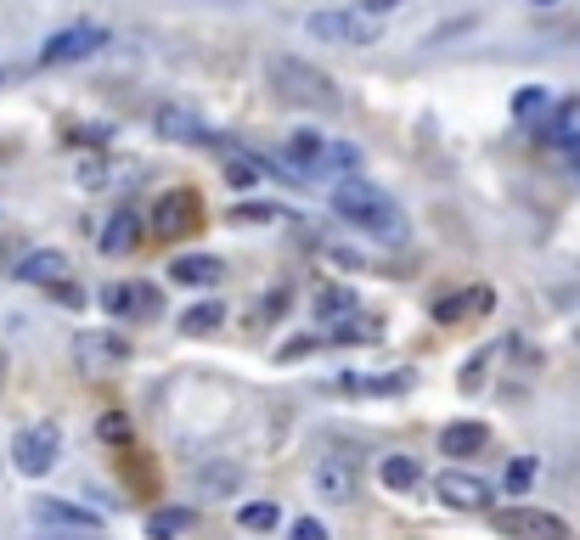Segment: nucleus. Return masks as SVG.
I'll return each mask as SVG.
<instances>
[{"mask_svg":"<svg viewBox=\"0 0 580 540\" xmlns=\"http://www.w3.org/2000/svg\"><path fill=\"white\" fill-rule=\"evenodd\" d=\"M96 433H102V439H108V445H131V422H124L119 412H108L102 422H96Z\"/></svg>","mask_w":580,"mask_h":540,"instance_id":"obj_34","label":"nucleus"},{"mask_svg":"<svg viewBox=\"0 0 580 540\" xmlns=\"http://www.w3.org/2000/svg\"><path fill=\"white\" fill-rule=\"evenodd\" d=\"M378 338H383V321H372V316H349L344 327L328 332V344H378Z\"/></svg>","mask_w":580,"mask_h":540,"instance_id":"obj_25","label":"nucleus"},{"mask_svg":"<svg viewBox=\"0 0 580 540\" xmlns=\"http://www.w3.org/2000/svg\"><path fill=\"white\" fill-rule=\"evenodd\" d=\"M152 135H164V142H175V147H214L220 142V135L209 130V119L181 108V101H164V108L152 113Z\"/></svg>","mask_w":580,"mask_h":540,"instance_id":"obj_12","label":"nucleus"},{"mask_svg":"<svg viewBox=\"0 0 580 540\" xmlns=\"http://www.w3.org/2000/svg\"><path fill=\"white\" fill-rule=\"evenodd\" d=\"M57 456H62V428H57V422H28V428H17V439H12V467L23 472V479H46V472L57 467Z\"/></svg>","mask_w":580,"mask_h":540,"instance_id":"obj_4","label":"nucleus"},{"mask_svg":"<svg viewBox=\"0 0 580 540\" xmlns=\"http://www.w3.org/2000/svg\"><path fill=\"white\" fill-rule=\"evenodd\" d=\"M232 225H294V214L276 209V202H237Z\"/></svg>","mask_w":580,"mask_h":540,"instance_id":"obj_27","label":"nucleus"},{"mask_svg":"<svg viewBox=\"0 0 580 540\" xmlns=\"http://www.w3.org/2000/svg\"><path fill=\"white\" fill-rule=\"evenodd\" d=\"M102 310L124 316V321H152V316H164V293H158L152 282H108Z\"/></svg>","mask_w":580,"mask_h":540,"instance_id":"obj_13","label":"nucleus"},{"mask_svg":"<svg viewBox=\"0 0 580 540\" xmlns=\"http://www.w3.org/2000/svg\"><path fill=\"white\" fill-rule=\"evenodd\" d=\"M35 518L51 524V529H74V535H96V529H102V513L74 506V501H57V495H40V501H35Z\"/></svg>","mask_w":580,"mask_h":540,"instance_id":"obj_15","label":"nucleus"},{"mask_svg":"<svg viewBox=\"0 0 580 540\" xmlns=\"http://www.w3.org/2000/svg\"><path fill=\"white\" fill-rule=\"evenodd\" d=\"M491 360H496V349H479V355H473V360L462 366V378H457V389H462V394H473L479 383H485V371H491Z\"/></svg>","mask_w":580,"mask_h":540,"instance_id":"obj_32","label":"nucleus"},{"mask_svg":"<svg viewBox=\"0 0 580 540\" xmlns=\"http://www.w3.org/2000/svg\"><path fill=\"white\" fill-rule=\"evenodd\" d=\"M225 304L220 298H198V304H186V316H181V338H209V332H220L225 327Z\"/></svg>","mask_w":580,"mask_h":540,"instance_id":"obj_22","label":"nucleus"},{"mask_svg":"<svg viewBox=\"0 0 580 540\" xmlns=\"http://www.w3.org/2000/svg\"><path fill=\"white\" fill-rule=\"evenodd\" d=\"M434 495H440V506H451V513H485V506L496 501V484L479 479V472L451 467V472L434 479Z\"/></svg>","mask_w":580,"mask_h":540,"instance_id":"obj_10","label":"nucleus"},{"mask_svg":"<svg viewBox=\"0 0 580 540\" xmlns=\"http://www.w3.org/2000/svg\"><path fill=\"white\" fill-rule=\"evenodd\" d=\"M287 540H333V535H328L321 518H294V524H287Z\"/></svg>","mask_w":580,"mask_h":540,"instance_id":"obj_36","label":"nucleus"},{"mask_svg":"<svg viewBox=\"0 0 580 540\" xmlns=\"http://www.w3.org/2000/svg\"><path fill=\"white\" fill-rule=\"evenodd\" d=\"M136 349H131V338L124 332H108V327H85V332H74V360L85 366V371H113V366H124Z\"/></svg>","mask_w":580,"mask_h":540,"instance_id":"obj_11","label":"nucleus"},{"mask_svg":"<svg viewBox=\"0 0 580 540\" xmlns=\"http://www.w3.org/2000/svg\"><path fill=\"white\" fill-rule=\"evenodd\" d=\"M541 113H553V90L546 85H525L513 96V119H541Z\"/></svg>","mask_w":580,"mask_h":540,"instance_id":"obj_29","label":"nucleus"},{"mask_svg":"<svg viewBox=\"0 0 580 540\" xmlns=\"http://www.w3.org/2000/svg\"><path fill=\"white\" fill-rule=\"evenodd\" d=\"M96 243H102V254H113V259L131 254V248L141 243V214H136V209H119V214L102 225V236H96Z\"/></svg>","mask_w":580,"mask_h":540,"instance_id":"obj_21","label":"nucleus"},{"mask_svg":"<svg viewBox=\"0 0 580 540\" xmlns=\"http://www.w3.org/2000/svg\"><path fill=\"white\" fill-rule=\"evenodd\" d=\"M328 202H333V214H338V220H349L356 231H367L372 243L400 248L406 236H411V225H406V214H400V202L383 192V186H372V181H356V175H349V181L333 186Z\"/></svg>","mask_w":580,"mask_h":540,"instance_id":"obj_1","label":"nucleus"},{"mask_svg":"<svg viewBox=\"0 0 580 540\" xmlns=\"http://www.w3.org/2000/svg\"><path fill=\"white\" fill-rule=\"evenodd\" d=\"M378 479H383V490L411 495L417 484H423V467H417V456H383L378 462Z\"/></svg>","mask_w":580,"mask_h":540,"instance_id":"obj_23","label":"nucleus"},{"mask_svg":"<svg viewBox=\"0 0 580 540\" xmlns=\"http://www.w3.org/2000/svg\"><path fill=\"white\" fill-rule=\"evenodd\" d=\"M170 282L175 287H220L225 282V259H214V254H181L170 265Z\"/></svg>","mask_w":580,"mask_h":540,"instance_id":"obj_20","label":"nucleus"},{"mask_svg":"<svg viewBox=\"0 0 580 540\" xmlns=\"http://www.w3.org/2000/svg\"><path fill=\"white\" fill-rule=\"evenodd\" d=\"M310 484H316V495L328 501V506H349V501L361 495V462H356V456H344V451H333V456H321V462H316Z\"/></svg>","mask_w":580,"mask_h":540,"instance_id":"obj_9","label":"nucleus"},{"mask_svg":"<svg viewBox=\"0 0 580 540\" xmlns=\"http://www.w3.org/2000/svg\"><path fill=\"white\" fill-rule=\"evenodd\" d=\"M147 225H152V236H164V243H175V236H192V231L203 225V202H198V192H186V186L164 192V197L152 202Z\"/></svg>","mask_w":580,"mask_h":540,"instance_id":"obj_6","label":"nucleus"},{"mask_svg":"<svg viewBox=\"0 0 580 540\" xmlns=\"http://www.w3.org/2000/svg\"><path fill=\"white\" fill-rule=\"evenodd\" d=\"M535 7H553V0H535Z\"/></svg>","mask_w":580,"mask_h":540,"instance_id":"obj_39","label":"nucleus"},{"mask_svg":"<svg viewBox=\"0 0 580 540\" xmlns=\"http://www.w3.org/2000/svg\"><path fill=\"white\" fill-rule=\"evenodd\" d=\"M237 524L254 529V535H271V529L282 524V506H276V501H243V506H237Z\"/></svg>","mask_w":580,"mask_h":540,"instance_id":"obj_26","label":"nucleus"},{"mask_svg":"<svg viewBox=\"0 0 580 540\" xmlns=\"http://www.w3.org/2000/svg\"><path fill=\"white\" fill-rule=\"evenodd\" d=\"M282 152L294 158V169H299L310 186L316 181H349L367 163V152L356 142H333V135H321V130H294Z\"/></svg>","mask_w":580,"mask_h":540,"instance_id":"obj_3","label":"nucleus"},{"mask_svg":"<svg viewBox=\"0 0 580 540\" xmlns=\"http://www.w3.org/2000/svg\"><path fill=\"white\" fill-rule=\"evenodd\" d=\"M305 34H310V40H321V46H372L378 40V17L328 7V12H310L305 17Z\"/></svg>","mask_w":580,"mask_h":540,"instance_id":"obj_5","label":"nucleus"},{"mask_svg":"<svg viewBox=\"0 0 580 540\" xmlns=\"http://www.w3.org/2000/svg\"><path fill=\"white\" fill-rule=\"evenodd\" d=\"M192 529V513L186 506H158V513L147 518V540H181Z\"/></svg>","mask_w":580,"mask_h":540,"instance_id":"obj_24","label":"nucleus"},{"mask_svg":"<svg viewBox=\"0 0 580 540\" xmlns=\"http://www.w3.org/2000/svg\"><path fill=\"white\" fill-rule=\"evenodd\" d=\"M108 135H113L108 124H79V130H74V142H79V147H108Z\"/></svg>","mask_w":580,"mask_h":540,"instance_id":"obj_37","label":"nucleus"},{"mask_svg":"<svg viewBox=\"0 0 580 540\" xmlns=\"http://www.w3.org/2000/svg\"><path fill=\"white\" fill-rule=\"evenodd\" d=\"M12 277L28 282V287H62V282H69V254H62V248H40V254L17 259Z\"/></svg>","mask_w":580,"mask_h":540,"instance_id":"obj_16","label":"nucleus"},{"mask_svg":"<svg viewBox=\"0 0 580 540\" xmlns=\"http://www.w3.org/2000/svg\"><path fill=\"white\" fill-rule=\"evenodd\" d=\"M328 344V332H310V338H287V344L276 349V360H299V355H310V349H321Z\"/></svg>","mask_w":580,"mask_h":540,"instance_id":"obj_33","label":"nucleus"},{"mask_svg":"<svg viewBox=\"0 0 580 540\" xmlns=\"http://www.w3.org/2000/svg\"><path fill=\"white\" fill-rule=\"evenodd\" d=\"M491 304H496L491 287H462V293H445L434 304V321L440 327H457V321H473V316H491Z\"/></svg>","mask_w":580,"mask_h":540,"instance_id":"obj_17","label":"nucleus"},{"mask_svg":"<svg viewBox=\"0 0 580 540\" xmlns=\"http://www.w3.org/2000/svg\"><path fill=\"white\" fill-rule=\"evenodd\" d=\"M225 186H237V192L260 186V163H254L248 152H225Z\"/></svg>","mask_w":580,"mask_h":540,"instance_id":"obj_30","label":"nucleus"},{"mask_svg":"<svg viewBox=\"0 0 580 540\" xmlns=\"http://www.w3.org/2000/svg\"><path fill=\"white\" fill-rule=\"evenodd\" d=\"M310 310H316V321L321 327H344L349 316H361V298H356V287H338V282H328V287H316V298H310Z\"/></svg>","mask_w":580,"mask_h":540,"instance_id":"obj_18","label":"nucleus"},{"mask_svg":"<svg viewBox=\"0 0 580 540\" xmlns=\"http://www.w3.org/2000/svg\"><path fill=\"white\" fill-rule=\"evenodd\" d=\"M575 158H580V147H575Z\"/></svg>","mask_w":580,"mask_h":540,"instance_id":"obj_40","label":"nucleus"},{"mask_svg":"<svg viewBox=\"0 0 580 540\" xmlns=\"http://www.w3.org/2000/svg\"><path fill=\"white\" fill-rule=\"evenodd\" d=\"M287 298H294V287H287V282H276V287L260 298V316H266V321H276V316L287 310Z\"/></svg>","mask_w":580,"mask_h":540,"instance_id":"obj_35","label":"nucleus"},{"mask_svg":"<svg viewBox=\"0 0 580 540\" xmlns=\"http://www.w3.org/2000/svg\"><path fill=\"white\" fill-rule=\"evenodd\" d=\"M535 472H541V462H535V456H513V462H507L502 490H507V495H525V490L535 484Z\"/></svg>","mask_w":580,"mask_h":540,"instance_id":"obj_31","label":"nucleus"},{"mask_svg":"<svg viewBox=\"0 0 580 540\" xmlns=\"http://www.w3.org/2000/svg\"><path fill=\"white\" fill-rule=\"evenodd\" d=\"M266 74H271L276 101H287V108H305V113H338V108H344L338 79L321 74V68L305 62V57H271Z\"/></svg>","mask_w":580,"mask_h":540,"instance_id":"obj_2","label":"nucleus"},{"mask_svg":"<svg viewBox=\"0 0 580 540\" xmlns=\"http://www.w3.org/2000/svg\"><path fill=\"white\" fill-rule=\"evenodd\" d=\"M440 451H445L451 462H468V456H479V451H491V428H485V422H445V428H440Z\"/></svg>","mask_w":580,"mask_h":540,"instance_id":"obj_19","label":"nucleus"},{"mask_svg":"<svg viewBox=\"0 0 580 540\" xmlns=\"http://www.w3.org/2000/svg\"><path fill=\"white\" fill-rule=\"evenodd\" d=\"M491 524L502 540H569V524L546 506H502Z\"/></svg>","mask_w":580,"mask_h":540,"instance_id":"obj_7","label":"nucleus"},{"mask_svg":"<svg viewBox=\"0 0 580 540\" xmlns=\"http://www.w3.org/2000/svg\"><path fill=\"white\" fill-rule=\"evenodd\" d=\"M395 7H400V0H361L367 17H383V12H395Z\"/></svg>","mask_w":580,"mask_h":540,"instance_id":"obj_38","label":"nucleus"},{"mask_svg":"<svg viewBox=\"0 0 580 540\" xmlns=\"http://www.w3.org/2000/svg\"><path fill=\"white\" fill-rule=\"evenodd\" d=\"M338 389L367 394V400H400V394H411V371H344Z\"/></svg>","mask_w":580,"mask_h":540,"instance_id":"obj_14","label":"nucleus"},{"mask_svg":"<svg viewBox=\"0 0 580 540\" xmlns=\"http://www.w3.org/2000/svg\"><path fill=\"white\" fill-rule=\"evenodd\" d=\"M237 490H243V467H232V462L203 467V495H237Z\"/></svg>","mask_w":580,"mask_h":540,"instance_id":"obj_28","label":"nucleus"},{"mask_svg":"<svg viewBox=\"0 0 580 540\" xmlns=\"http://www.w3.org/2000/svg\"><path fill=\"white\" fill-rule=\"evenodd\" d=\"M108 46V28L102 23H69V28H57L51 40L40 46V62L46 68H69V62H85Z\"/></svg>","mask_w":580,"mask_h":540,"instance_id":"obj_8","label":"nucleus"}]
</instances>
